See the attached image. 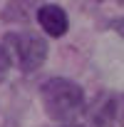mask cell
I'll use <instances>...</instances> for the list:
<instances>
[{
  "label": "cell",
  "mask_w": 124,
  "mask_h": 127,
  "mask_svg": "<svg viewBox=\"0 0 124 127\" xmlns=\"http://www.w3.org/2000/svg\"><path fill=\"white\" fill-rule=\"evenodd\" d=\"M40 102L50 120L67 125L84 110V90L70 77H47L40 85Z\"/></svg>",
  "instance_id": "1"
},
{
  "label": "cell",
  "mask_w": 124,
  "mask_h": 127,
  "mask_svg": "<svg viewBox=\"0 0 124 127\" xmlns=\"http://www.w3.org/2000/svg\"><path fill=\"white\" fill-rule=\"evenodd\" d=\"M3 47L8 50L13 65H18L20 72L30 75V72H37L45 60H47V40L37 32H30V30H18V32H8L3 37Z\"/></svg>",
  "instance_id": "2"
},
{
  "label": "cell",
  "mask_w": 124,
  "mask_h": 127,
  "mask_svg": "<svg viewBox=\"0 0 124 127\" xmlns=\"http://www.w3.org/2000/svg\"><path fill=\"white\" fill-rule=\"evenodd\" d=\"M37 18V25L50 35V37H62V35H67L70 30V18L65 13V8L62 5H50V3H42L35 13Z\"/></svg>",
  "instance_id": "3"
},
{
  "label": "cell",
  "mask_w": 124,
  "mask_h": 127,
  "mask_svg": "<svg viewBox=\"0 0 124 127\" xmlns=\"http://www.w3.org/2000/svg\"><path fill=\"white\" fill-rule=\"evenodd\" d=\"M45 3V0H8L0 10V20L8 25H22L30 23L37 13V8Z\"/></svg>",
  "instance_id": "4"
},
{
  "label": "cell",
  "mask_w": 124,
  "mask_h": 127,
  "mask_svg": "<svg viewBox=\"0 0 124 127\" xmlns=\"http://www.w3.org/2000/svg\"><path fill=\"white\" fill-rule=\"evenodd\" d=\"M89 117H92V122H94L97 127H107V125H112V122H114V95H112V92L102 95V97L92 105Z\"/></svg>",
  "instance_id": "5"
},
{
  "label": "cell",
  "mask_w": 124,
  "mask_h": 127,
  "mask_svg": "<svg viewBox=\"0 0 124 127\" xmlns=\"http://www.w3.org/2000/svg\"><path fill=\"white\" fill-rule=\"evenodd\" d=\"M10 70H13V60H10V55H8V50L3 47V42H0V85H3V82L8 80V75H10Z\"/></svg>",
  "instance_id": "6"
},
{
  "label": "cell",
  "mask_w": 124,
  "mask_h": 127,
  "mask_svg": "<svg viewBox=\"0 0 124 127\" xmlns=\"http://www.w3.org/2000/svg\"><path fill=\"white\" fill-rule=\"evenodd\" d=\"M114 122L124 127V95H114Z\"/></svg>",
  "instance_id": "7"
},
{
  "label": "cell",
  "mask_w": 124,
  "mask_h": 127,
  "mask_svg": "<svg viewBox=\"0 0 124 127\" xmlns=\"http://www.w3.org/2000/svg\"><path fill=\"white\" fill-rule=\"evenodd\" d=\"M109 28L119 35V37H124V18H117V20H112L109 23Z\"/></svg>",
  "instance_id": "8"
},
{
  "label": "cell",
  "mask_w": 124,
  "mask_h": 127,
  "mask_svg": "<svg viewBox=\"0 0 124 127\" xmlns=\"http://www.w3.org/2000/svg\"><path fill=\"white\" fill-rule=\"evenodd\" d=\"M60 127H84V125H60Z\"/></svg>",
  "instance_id": "9"
},
{
  "label": "cell",
  "mask_w": 124,
  "mask_h": 127,
  "mask_svg": "<svg viewBox=\"0 0 124 127\" xmlns=\"http://www.w3.org/2000/svg\"><path fill=\"white\" fill-rule=\"evenodd\" d=\"M122 3H124V0H122Z\"/></svg>",
  "instance_id": "10"
}]
</instances>
